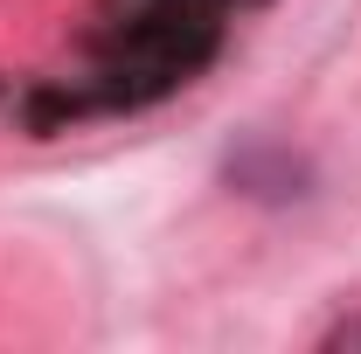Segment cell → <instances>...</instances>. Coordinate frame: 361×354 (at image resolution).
Masks as SVG:
<instances>
[{
	"instance_id": "1",
	"label": "cell",
	"mask_w": 361,
	"mask_h": 354,
	"mask_svg": "<svg viewBox=\"0 0 361 354\" xmlns=\"http://www.w3.org/2000/svg\"><path fill=\"white\" fill-rule=\"evenodd\" d=\"M257 0H97L77 42V70L21 90V118L35 133H63L84 118L153 111L223 56L229 28Z\"/></svg>"
},
{
	"instance_id": "2",
	"label": "cell",
	"mask_w": 361,
	"mask_h": 354,
	"mask_svg": "<svg viewBox=\"0 0 361 354\" xmlns=\"http://www.w3.org/2000/svg\"><path fill=\"white\" fill-rule=\"evenodd\" d=\"M319 348H361V312H348V319H334V326L319 334Z\"/></svg>"
}]
</instances>
